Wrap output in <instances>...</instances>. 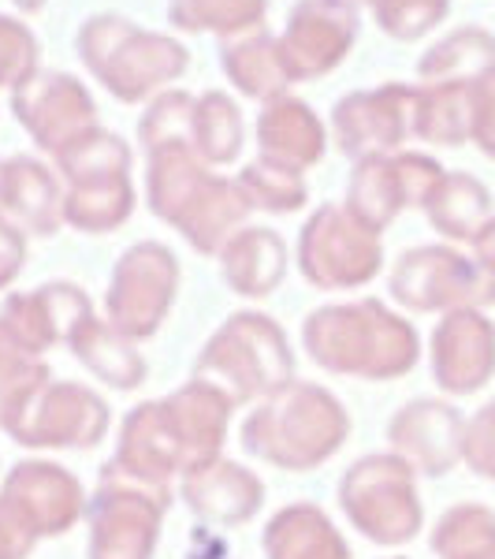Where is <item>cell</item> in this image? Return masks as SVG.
<instances>
[{
  "instance_id": "13",
  "label": "cell",
  "mask_w": 495,
  "mask_h": 559,
  "mask_svg": "<svg viewBox=\"0 0 495 559\" xmlns=\"http://www.w3.org/2000/svg\"><path fill=\"white\" fill-rule=\"evenodd\" d=\"M473 123L481 134V146L495 150V68L473 83Z\"/></svg>"
},
{
  "instance_id": "9",
  "label": "cell",
  "mask_w": 495,
  "mask_h": 559,
  "mask_svg": "<svg viewBox=\"0 0 495 559\" xmlns=\"http://www.w3.org/2000/svg\"><path fill=\"white\" fill-rule=\"evenodd\" d=\"M291 146L299 157H313L321 146V128L317 116L310 112L294 97H276L273 105L261 112V146Z\"/></svg>"
},
{
  "instance_id": "5",
  "label": "cell",
  "mask_w": 495,
  "mask_h": 559,
  "mask_svg": "<svg viewBox=\"0 0 495 559\" xmlns=\"http://www.w3.org/2000/svg\"><path fill=\"white\" fill-rule=\"evenodd\" d=\"M220 64H224V75L250 97H280L287 83H291V75H287V68H283V57H280V41L268 31H261V26L257 31L224 38Z\"/></svg>"
},
{
  "instance_id": "1",
  "label": "cell",
  "mask_w": 495,
  "mask_h": 559,
  "mask_svg": "<svg viewBox=\"0 0 495 559\" xmlns=\"http://www.w3.org/2000/svg\"><path fill=\"white\" fill-rule=\"evenodd\" d=\"M79 57L97 83L120 102H142L191 68V52L168 34L142 31L123 15H94L79 26Z\"/></svg>"
},
{
  "instance_id": "7",
  "label": "cell",
  "mask_w": 495,
  "mask_h": 559,
  "mask_svg": "<svg viewBox=\"0 0 495 559\" xmlns=\"http://www.w3.org/2000/svg\"><path fill=\"white\" fill-rule=\"evenodd\" d=\"M268 12V0H168V20L191 34H246L257 31Z\"/></svg>"
},
{
  "instance_id": "2",
  "label": "cell",
  "mask_w": 495,
  "mask_h": 559,
  "mask_svg": "<svg viewBox=\"0 0 495 559\" xmlns=\"http://www.w3.org/2000/svg\"><path fill=\"white\" fill-rule=\"evenodd\" d=\"M276 41L291 83L328 75L358 41V0H299Z\"/></svg>"
},
{
  "instance_id": "11",
  "label": "cell",
  "mask_w": 495,
  "mask_h": 559,
  "mask_svg": "<svg viewBox=\"0 0 495 559\" xmlns=\"http://www.w3.org/2000/svg\"><path fill=\"white\" fill-rule=\"evenodd\" d=\"M194 120L202 128V146L213 157H228L239 150V108L228 102L224 94H205L194 105Z\"/></svg>"
},
{
  "instance_id": "12",
  "label": "cell",
  "mask_w": 495,
  "mask_h": 559,
  "mask_svg": "<svg viewBox=\"0 0 495 559\" xmlns=\"http://www.w3.org/2000/svg\"><path fill=\"white\" fill-rule=\"evenodd\" d=\"M38 64V38L26 31V23L0 15V86H20L26 75H34Z\"/></svg>"
},
{
  "instance_id": "4",
  "label": "cell",
  "mask_w": 495,
  "mask_h": 559,
  "mask_svg": "<svg viewBox=\"0 0 495 559\" xmlns=\"http://www.w3.org/2000/svg\"><path fill=\"white\" fill-rule=\"evenodd\" d=\"M413 105H418V90L399 83L347 94L336 105V128L343 134V146L354 150L365 142H395L402 134V123H413Z\"/></svg>"
},
{
  "instance_id": "3",
  "label": "cell",
  "mask_w": 495,
  "mask_h": 559,
  "mask_svg": "<svg viewBox=\"0 0 495 559\" xmlns=\"http://www.w3.org/2000/svg\"><path fill=\"white\" fill-rule=\"evenodd\" d=\"M15 112L45 146H57L64 134L86 128L94 116L86 86L68 71H34L15 86Z\"/></svg>"
},
{
  "instance_id": "14",
  "label": "cell",
  "mask_w": 495,
  "mask_h": 559,
  "mask_svg": "<svg viewBox=\"0 0 495 559\" xmlns=\"http://www.w3.org/2000/svg\"><path fill=\"white\" fill-rule=\"evenodd\" d=\"M45 4H49V0H15V8H23V12H41Z\"/></svg>"
},
{
  "instance_id": "6",
  "label": "cell",
  "mask_w": 495,
  "mask_h": 559,
  "mask_svg": "<svg viewBox=\"0 0 495 559\" xmlns=\"http://www.w3.org/2000/svg\"><path fill=\"white\" fill-rule=\"evenodd\" d=\"M495 68V38L488 31H455L451 38L432 45L425 57L418 60V79L428 86L439 83H476Z\"/></svg>"
},
{
  "instance_id": "8",
  "label": "cell",
  "mask_w": 495,
  "mask_h": 559,
  "mask_svg": "<svg viewBox=\"0 0 495 559\" xmlns=\"http://www.w3.org/2000/svg\"><path fill=\"white\" fill-rule=\"evenodd\" d=\"M418 128L436 139H458L466 120H473V83H439L418 90Z\"/></svg>"
},
{
  "instance_id": "10",
  "label": "cell",
  "mask_w": 495,
  "mask_h": 559,
  "mask_svg": "<svg viewBox=\"0 0 495 559\" xmlns=\"http://www.w3.org/2000/svg\"><path fill=\"white\" fill-rule=\"evenodd\" d=\"M447 8H451V0H376L373 15L384 34L399 41H413L444 20Z\"/></svg>"
},
{
  "instance_id": "15",
  "label": "cell",
  "mask_w": 495,
  "mask_h": 559,
  "mask_svg": "<svg viewBox=\"0 0 495 559\" xmlns=\"http://www.w3.org/2000/svg\"><path fill=\"white\" fill-rule=\"evenodd\" d=\"M365 4H369V8H373V4H376V0H365Z\"/></svg>"
}]
</instances>
